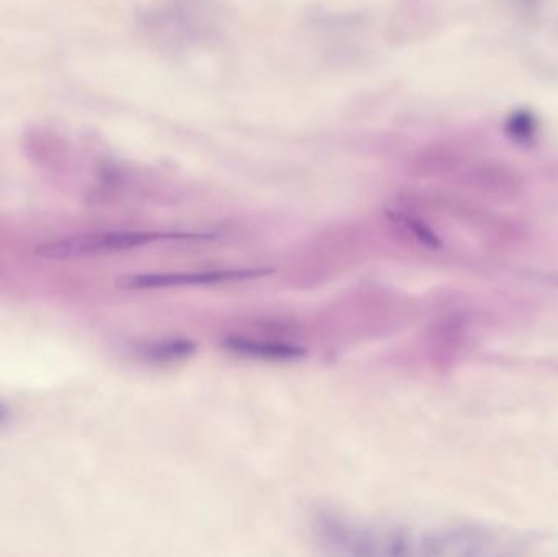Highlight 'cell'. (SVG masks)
Returning <instances> with one entry per match:
<instances>
[{
  "mask_svg": "<svg viewBox=\"0 0 558 557\" xmlns=\"http://www.w3.org/2000/svg\"><path fill=\"white\" fill-rule=\"evenodd\" d=\"M162 234L149 232L113 231L80 234V236L62 237L56 241L45 242L36 249V255L48 260H72L93 257V255L113 254L123 250L136 249L160 241Z\"/></svg>",
  "mask_w": 558,
  "mask_h": 557,
  "instance_id": "1",
  "label": "cell"
},
{
  "mask_svg": "<svg viewBox=\"0 0 558 557\" xmlns=\"http://www.w3.org/2000/svg\"><path fill=\"white\" fill-rule=\"evenodd\" d=\"M268 268H234V270H211V272L191 273H144L118 280V285L126 290H157V288H177V286L219 285L234 281L252 280L268 275Z\"/></svg>",
  "mask_w": 558,
  "mask_h": 557,
  "instance_id": "2",
  "label": "cell"
},
{
  "mask_svg": "<svg viewBox=\"0 0 558 557\" xmlns=\"http://www.w3.org/2000/svg\"><path fill=\"white\" fill-rule=\"evenodd\" d=\"M23 151L41 169L62 170L71 162V146L66 139L43 128L27 131L23 136Z\"/></svg>",
  "mask_w": 558,
  "mask_h": 557,
  "instance_id": "3",
  "label": "cell"
},
{
  "mask_svg": "<svg viewBox=\"0 0 558 557\" xmlns=\"http://www.w3.org/2000/svg\"><path fill=\"white\" fill-rule=\"evenodd\" d=\"M226 347L231 352L244 357L263 358V360H296L304 357V350L296 345L265 342V340L248 339V337H232L226 340Z\"/></svg>",
  "mask_w": 558,
  "mask_h": 557,
  "instance_id": "4",
  "label": "cell"
},
{
  "mask_svg": "<svg viewBox=\"0 0 558 557\" xmlns=\"http://www.w3.org/2000/svg\"><path fill=\"white\" fill-rule=\"evenodd\" d=\"M541 125L536 113L529 108H518L508 115L505 121V134L519 146H531L536 143Z\"/></svg>",
  "mask_w": 558,
  "mask_h": 557,
  "instance_id": "5",
  "label": "cell"
},
{
  "mask_svg": "<svg viewBox=\"0 0 558 557\" xmlns=\"http://www.w3.org/2000/svg\"><path fill=\"white\" fill-rule=\"evenodd\" d=\"M195 352V345L188 340H167V342H157L142 348V355L151 360H177Z\"/></svg>",
  "mask_w": 558,
  "mask_h": 557,
  "instance_id": "6",
  "label": "cell"
},
{
  "mask_svg": "<svg viewBox=\"0 0 558 557\" xmlns=\"http://www.w3.org/2000/svg\"><path fill=\"white\" fill-rule=\"evenodd\" d=\"M7 414H9V412H7V409H5L4 404H0V424H2L5 419H7Z\"/></svg>",
  "mask_w": 558,
  "mask_h": 557,
  "instance_id": "7",
  "label": "cell"
}]
</instances>
